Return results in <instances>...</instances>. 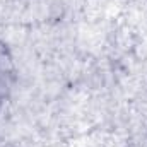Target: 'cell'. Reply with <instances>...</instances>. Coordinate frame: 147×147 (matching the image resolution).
<instances>
[{
	"label": "cell",
	"instance_id": "1",
	"mask_svg": "<svg viewBox=\"0 0 147 147\" xmlns=\"http://www.w3.org/2000/svg\"><path fill=\"white\" fill-rule=\"evenodd\" d=\"M17 84V67L10 46L0 39V111L10 101Z\"/></svg>",
	"mask_w": 147,
	"mask_h": 147
}]
</instances>
